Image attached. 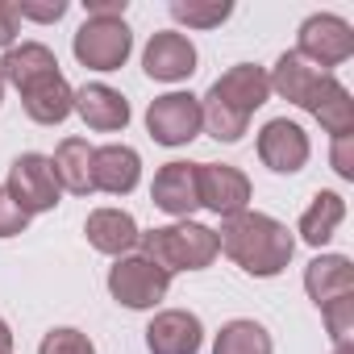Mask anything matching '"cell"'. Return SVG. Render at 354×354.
<instances>
[{
    "instance_id": "836d02e7",
    "label": "cell",
    "mask_w": 354,
    "mask_h": 354,
    "mask_svg": "<svg viewBox=\"0 0 354 354\" xmlns=\"http://www.w3.org/2000/svg\"><path fill=\"white\" fill-rule=\"evenodd\" d=\"M333 354H354V342H342V346H333Z\"/></svg>"
},
{
    "instance_id": "9a60e30c",
    "label": "cell",
    "mask_w": 354,
    "mask_h": 354,
    "mask_svg": "<svg viewBox=\"0 0 354 354\" xmlns=\"http://www.w3.org/2000/svg\"><path fill=\"white\" fill-rule=\"evenodd\" d=\"M329 75H333V71H321V67L304 63L296 50H288V55H279V63H275V71H271L267 80H271V92H279L288 104H296V109L308 113V109L317 104L321 88L329 84Z\"/></svg>"
},
{
    "instance_id": "4316f807",
    "label": "cell",
    "mask_w": 354,
    "mask_h": 354,
    "mask_svg": "<svg viewBox=\"0 0 354 354\" xmlns=\"http://www.w3.org/2000/svg\"><path fill=\"white\" fill-rule=\"evenodd\" d=\"M321 317H325V325H329V337H333V346L350 342V333H354V292H350V296H337V300H329V304L321 308Z\"/></svg>"
},
{
    "instance_id": "277c9868",
    "label": "cell",
    "mask_w": 354,
    "mask_h": 354,
    "mask_svg": "<svg viewBox=\"0 0 354 354\" xmlns=\"http://www.w3.org/2000/svg\"><path fill=\"white\" fill-rule=\"evenodd\" d=\"M71 50L88 71H121L133 55V30L125 26V17H84L71 38Z\"/></svg>"
},
{
    "instance_id": "5b68a950",
    "label": "cell",
    "mask_w": 354,
    "mask_h": 354,
    "mask_svg": "<svg viewBox=\"0 0 354 354\" xmlns=\"http://www.w3.org/2000/svg\"><path fill=\"white\" fill-rule=\"evenodd\" d=\"M171 292V275L162 267H154L146 254H121L109 267V296L133 313L142 308H158Z\"/></svg>"
},
{
    "instance_id": "f1b7e54d",
    "label": "cell",
    "mask_w": 354,
    "mask_h": 354,
    "mask_svg": "<svg viewBox=\"0 0 354 354\" xmlns=\"http://www.w3.org/2000/svg\"><path fill=\"white\" fill-rule=\"evenodd\" d=\"M26 225H30V217L13 205V196L0 188V238H17V234H26Z\"/></svg>"
},
{
    "instance_id": "8992f818",
    "label": "cell",
    "mask_w": 354,
    "mask_h": 354,
    "mask_svg": "<svg viewBox=\"0 0 354 354\" xmlns=\"http://www.w3.org/2000/svg\"><path fill=\"white\" fill-rule=\"evenodd\" d=\"M5 192L13 196V205H17L26 217H38V213L59 209V196H63V188H59V180H55L50 158H46V154H34V150L13 158Z\"/></svg>"
},
{
    "instance_id": "d6a6232c",
    "label": "cell",
    "mask_w": 354,
    "mask_h": 354,
    "mask_svg": "<svg viewBox=\"0 0 354 354\" xmlns=\"http://www.w3.org/2000/svg\"><path fill=\"white\" fill-rule=\"evenodd\" d=\"M0 354H13V329L5 317H0Z\"/></svg>"
},
{
    "instance_id": "52a82bcc",
    "label": "cell",
    "mask_w": 354,
    "mask_h": 354,
    "mask_svg": "<svg viewBox=\"0 0 354 354\" xmlns=\"http://www.w3.org/2000/svg\"><path fill=\"white\" fill-rule=\"evenodd\" d=\"M296 55L321 71H333L342 67L350 55H354V30L346 17L337 13H313L304 17L300 26V38H296Z\"/></svg>"
},
{
    "instance_id": "4fadbf2b",
    "label": "cell",
    "mask_w": 354,
    "mask_h": 354,
    "mask_svg": "<svg viewBox=\"0 0 354 354\" xmlns=\"http://www.w3.org/2000/svg\"><path fill=\"white\" fill-rule=\"evenodd\" d=\"M150 201H154V209H162L167 217H180V221H188V217L201 209L196 162H162V167L154 171Z\"/></svg>"
},
{
    "instance_id": "f546056e",
    "label": "cell",
    "mask_w": 354,
    "mask_h": 354,
    "mask_svg": "<svg viewBox=\"0 0 354 354\" xmlns=\"http://www.w3.org/2000/svg\"><path fill=\"white\" fill-rule=\"evenodd\" d=\"M17 34H21V17H17V5H13V0H0V50L17 46Z\"/></svg>"
},
{
    "instance_id": "9c48e42d",
    "label": "cell",
    "mask_w": 354,
    "mask_h": 354,
    "mask_svg": "<svg viewBox=\"0 0 354 354\" xmlns=\"http://www.w3.org/2000/svg\"><path fill=\"white\" fill-rule=\"evenodd\" d=\"M196 188H201V209L217 213V217H234L250 209V180L246 171L230 167V162H196Z\"/></svg>"
},
{
    "instance_id": "30bf717a",
    "label": "cell",
    "mask_w": 354,
    "mask_h": 354,
    "mask_svg": "<svg viewBox=\"0 0 354 354\" xmlns=\"http://www.w3.org/2000/svg\"><path fill=\"white\" fill-rule=\"evenodd\" d=\"M142 67L158 84H184L196 71V46L180 30H154L142 50Z\"/></svg>"
},
{
    "instance_id": "e0dca14e",
    "label": "cell",
    "mask_w": 354,
    "mask_h": 354,
    "mask_svg": "<svg viewBox=\"0 0 354 354\" xmlns=\"http://www.w3.org/2000/svg\"><path fill=\"white\" fill-rule=\"evenodd\" d=\"M75 113L96 133H121L129 125V100L109 84H84L75 92Z\"/></svg>"
},
{
    "instance_id": "ac0fdd59",
    "label": "cell",
    "mask_w": 354,
    "mask_h": 354,
    "mask_svg": "<svg viewBox=\"0 0 354 354\" xmlns=\"http://www.w3.org/2000/svg\"><path fill=\"white\" fill-rule=\"evenodd\" d=\"M84 234H88V246H92V250L113 254V259L133 254V246H138V238H142L138 221H133L125 209H92L88 221H84Z\"/></svg>"
},
{
    "instance_id": "7a4b0ae2",
    "label": "cell",
    "mask_w": 354,
    "mask_h": 354,
    "mask_svg": "<svg viewBox=\"0 0 354 354\" xmlns=\"http://www.w3.org/2000/svg\"><path fill=\"white\" fill-rule=\"evenodd\" d=\"M271 100V80L263 67L254 63H238L230 67L225 75L213 80V88L201 96V117H205V129L217 138V142H242L250 117Z\"/></svg>"
},
{
    "instance_id": "e575fe53",
    "label": "cell",
    "mask_w": 354,
    "mask_h": 354,
    "mask_svg": "<svg viewBox=\"0 0 354 354\" xmlns=\"http://www.w3.org/2000/svg\"><path fill=\"white\" fill-rule=\"evenodd\" d=\"M0 100H5V80H0Z\"/></svg>"
},
{
    "instance_id": "2e32d148",
    "label": "cell",
    "mask_w": 354,
    "mask_h": 354,
    "mask_svg": "<svg viewBox=\"0 0 354 354\" xmlns=\"http://www.w3.org/2000/svg\"><path fill=\"white\" fill-rule=\"evenodd\" d=\"M21 104H26V117L38 121V125H63L71 113H75V88L67 84L63 71H50L34 84L21 88Z\"/></svg>"
},
{
    "instance_id": "d6986e66",
    "label": "cell",
    "mask_w": 354,
    "mask_h": 354,
    "mask_svg": "<svg viewBox=\"0 0 354 354\" xmlns=\"http://www.w3.org/2000/svg\"><path fill=\"white\" fill-rule=\"evenodd\" d=\"M304 292L317 308H325L337 296H350L354 292V263L346 254H317L304 267Z\"/></svg>"
},
{
    "instance_id": "603a6c76",
    "label": "cell",
    "mask_w": 354,
    "mask_h": 354,
    "mask_svg": "<svg viewBox=\"0 0 354 354\" xmlns=\"http://www.w3.org/2000/svg\"><path fill=\"white\" fill-rule=\"evenodd\" d=\"M308 113L321 121V129H325L329 138L354 133V100H350V88H346L337 75H329V84L321 88V96H317V104H313Z\"/></svg>"
},
{
    "instance_id": "7c38bea8",
    "label": "cell",
    "mask_w": 354,
    "mask_h": 354,
    "mask_svg": "<svg viewBox=\"0 0 354 354\" xmlns=\"http://www.w3.org/2000/svg\"><path fill=\"white\" fill-rule=\"evenodd\" d=\"M142 180V154L125 142H109L92 150V192L129 196Z\"/></svg>"
},
{
    "instance_id": "484cf974",
    "label": "cell",
    "mask_w": 354,
    "mask_h": 354,
    "mask_svg": "<svg viewBox=\"0 0 354 354\" xmlns=\"http://www.w3.org/2000/svg\"><path fill=\"white\" fill-rule=\"evenodd\" d=\"M38 354H96V346H92L88 333H80V329H71V325H59V329H50V333L42 337Z\"/></svg>"
},
{
    "instance_id": "44dd1931",
    "label": "cell",
    "mask_w": 354,
    "mask_h": 354,
    "mask_svg": "<svg viewBox=\"0 0 354 354\" xmlns=\"http://www.w3.org/2000/svg\"><path fill=\"white\" fill-rule=\"evenodd\" d=\"M50 71H59V59H55V50H50V46H42V42L9 46V50H5V59H0V80L13 84L17 92H21L26 84H34V80L50 75Z\"/></svg>"
},
{
    "instance_id": "4dcf8cb0",
    "label": "cell",
    "mask_w": 354,
    "mask_h": 354,
    "mask_svg": "<svg viewBox=\"0 0 354 354\" xmlns=\"http://www.w3.org/2000/svg\"><path fill=\"white\" fill-rule=\"evenodd\" d=\"M350 142H354V133L333 138V171L342 175V180H354V154H350Z\"/></svg>"
},
{
    "instance_id": "6da1fadb",
    "label": "cell",
    "mask_w": 354,
    "mask_h": 354,
    "mask_svg": "<svg viewBox=\"0 0 354 354\" xmlns=\"http://www.w3.org/2000/svg\"><path fill=\"white\" fill-rule=\"evenodd\" d=\"M217 234V246L221 254H230L246 275L254 279H275L292 254H296V238L283 221H275L271 213H234V217H221V230Z\"/></svg>"
},
{
    "instance_id": "5bb4252c",
    "label": "cell",
    "mask_w": 354,
    "mask_h": 354,
    "mask_svg": "<svg viewBox=\"0 0 354 354\" xmlns=\"http://www.w3.org/2000/svg\"><path fill=\"white\" fill-rule=\"evenodd\" d=\"M205 325L188 308H162L146 325V350L150 354H201Z\"/></svg>"
},
{
    "instance_id": "8fae6325",
    "label": "cell",
    "mask_w": 354,
    "mask_h": 354,
    "mask_svg": "<svg viewBox=\"0 0 354 354\" xmlns=\"http://www.w3.org/2000/svg\"><path fill=\"white\" fill-rule=\"evenodd\" d=\"M308 154H313V142H308V133H304L296 121L271 117V121L259 129V158H263V167H271L275 175H296V171H304Z\"/></svg>"
},
{
    "instance_id": "ba28073f",
    "label": "cell",
    "mask_w": 354,
    "mask_h": 354,
    "mask_svg": "<svg viewBox=\"0 0 354 354\" xmlns=\"http://www.w3.org/2000/svg\"><path fill=\"white\" fill-rule=\"evenodd\" d=\"M146 129L158 146H188L192 138H201L205 117H201V96L192 92H167L154 96L146 109Z\"/></svg>"
},
{
    "instance_id": "7402d4cb",
    "label": "cell",
    "mask_w": 354,
    "mask_h": 354,
    "mask_svg": "<svg viewBox=\"0 0 354 354\" xmlns=\"http://www.w3.org/2000/svg\"><path fill=\"white\" fill-rule=\"evenodd\" d=\"M346 221V201L337 196V192H317L313 196V205L300 213V225H296V234H300V242H308V246H325L333 234H337V225Z\"/></svg>"
},
{
    "instance_id": "ffe728a7",
    "label": "cell",
    "mask_w": 354,
    "mask_h": 354,
    "mask_svg": "<svg viewBox=\"0 0 354 354\" xmlns=\"http://www.w3.org/2000/svg\"><path fill=\"white\" fill-rule=\"evenodd\" d=\"M92 150L96 146H88V138H63L55 146L50 167H55V180L63 192H71V196L92 192Z\"/></svg>"
},
{
    "instance_id": "d4e9b609",
    "label": "cell",
    "mask_w": 354,
    "mask_h": 354,
    "mask_svg": "<svg viewBox=\"0 0 354 354\" xmlns=\"http://www.w3.org/2000/svg\"><path fill=\"white\" fill-rule=\"evenodd\" d=\"M171 17L188 30H217L234 17L230 0H171Z\"/></svg>"
},
{
    "instance_id": "3957f363",
    "label": "cell",
    "mask_w": 354,
    "mask_h": 354,
    "mask_svg": "<svg viewBox=\"0 0 354 354\" xmlns=\"http://www.w3.org/2000/svg\"><path fill=\"white\" fill-rule=\"evenodd\" d=\"M138 246H142V254H146L154 267H162L167 275H175V271H205V267H213V259L221 254L217 234H213L209 225H201V221L154 225V230H146V234L138 238Z\"/></svg>"
},
{
    "instance_id": "1f68e13d",
    "label": "cell",
    "mask_w": 354,
    "mask_h": 354,
    "mask_svg": "<svg viewBox=\"0 0 354 354\" xmlns=\"http://www.w3.org/2000/svg\"><path fill=\"white\" fill-rule=\"evenodd\" d=\"M88 17H125V0H84Z\"/></svg>"
},
{
    "instance_id": "83f0119b",
    "label": "cell",
    "mask_w": 354,
    "mask_h": 354,
    "mask_svg": "<svg viewBox=\"0 0 354 354\" xmlns=\"http://www.w3.org/2000/svg\"><path fill=\"white\" fill-rule=\"evenodd\" d=\"M67 0H50V5H30V0H21L17 5V17L21 21H42V26H50V21H63L67 17Z\"/></svg>"
},
{
    "instance_id": "cb8c5ba5",
    "label": "cell",
    "mask_w": 354,
    "mask_h": 354,
    "mask_svg": "<svg viewBox=\"0 0 354 354\" xmlns=\"http://www.w3.org/2000/svg\"><path fill=\"white\" fill-rule=\"evenodd\" d=\"M213 354H275L271 333L250 321V317H234L221 325V333L213 337Z\"/></svg>"
}]
</instances>
